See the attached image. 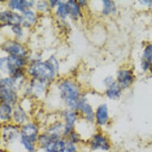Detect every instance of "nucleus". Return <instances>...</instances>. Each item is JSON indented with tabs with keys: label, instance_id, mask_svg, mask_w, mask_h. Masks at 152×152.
<instances>
[{
	"label": "nucleus",
	"instance_id": "obj_9",
	"mask_svg": "<svg viewBox=\"0 0 152 152\" xmlns=\"http://www.w3.org/2000/svg\"><path fill=\"white\" fill-rule=\"evenodd\" d=\"M96 119L97 123L100 125H104L107 122L108 109L106 104H102L99 107L96 113Z\"/></svg>",
	"mask_w": 152,
	"mask_h": 152
},
{
	"label": "nucleus",
	"instance_id": "obj_26",
	"mask_svg": "<svg viewBox=\"0 0 152 152\" xmlns=\"http://www.w3.org/2000/svg\"><path fill=\"white\" fill-rule=\"evenodd\" d=\"M78 2H79V3H80L81 5H83V6L85 5L86 3V1H79Z\"/></svg>",
	"mask_w": 152,
	"mask_h": 152
},
{
	"label": "nucleus",
	"instance_id": "obj_7",
	"mask_svg": "<svg viewBox=\"0 0 152 152\" xmlns=\"http://www.w3.org/2000/svg\"><path fill=\"white\" fill-rule=\"evenodd\" d=\"M118 81L119 85L123 88L128 87L133 81L132 74L128 70H122L119 72L118 75Z\"/></svg>",
	"mask_w": 152,
	"mask_h": 152
},
{
	"label": "nucleus",
	"instance_id": "obj_4",
	"mask_svg": "<svg viewBox=\"0 0 152 152\" xmlns=\"http://www.w3.org/2000/svg\"><path fill=\"white\" fill-rule=\"evenodd\" d=\"M3 49L12 56L22 57L26 54L25 48L19 44L14 41H9L3 45Z\"/></svg>",
	"mask_w": 152,
	"mask_h": 152
},
{
	"label": "nucleus",
	"instance_id": "obj_10",
	"mask_svg": "<svg viewBox=\"0 0 152 152\" xmlns=\"http://www.w3.org/2000/svg\"><path fill=\"white\" fill-rule=\"evenodd\" d=\"M152 62V44L148 45L145 48L143 54L142 67L144 70H147Z\"/></svg>",
	"mask_w": 152,
	"mask_h": 152
},
{
	"label": "nucleus",
	"instance_id": "obj_3",
	"mask_svg": "<svg viewBox=\"0 0 152 152\" xmlns=\"http://www.w3.org/2000/svg\"><path fill=\"white\" fill-rule=\"evenodd\" d=\"M13 82L10 79L6 78L1 81V99L3 101L9 103H14L17 99L16 94L13 90Z\"/></svg>",
	"mask_w": 152,
	"mask_h": 152
},
{
	"label": "nucleus",
	"instance_id": "obj_12",
	"mask_svg": "<svg viewBox=\"0 0 152 152\" xmlns=\"http://www.w3.org/2000/svg\"><path fill=\"white\" fill-rule=\"evenodd\" d=\"M32 1H20V0H13L9 2V6L12 9H17L25 12L26 7H29L32 5Z\"/></svg>",
	"mask_w": 152,
	"mask_h": 152
},
{
	"label": "nucleus",
	"instance_id": "obj_22",
	"mask_svg": "<svg viewBox=\"0 0 152 152\" xmlns=\"http://www.w3.org/2000/svg\"><path fill=\"white\" fill-rule=\"evenodd\" d=\"M32 141H31V140H29L25 137L22 135V142L23 144V145L25 146V148L29 151H33L34 149V145L32 143Z\"/></svg>",
	"mask_w": 152,
	"mask_h": 152
},
{
	"label": "nucleus",
	"instance_id": "obj_15",
	"mask_svg": "<svg viewBox=\"0 0 152 152\" xmlns=\"http://www.w3.org/2000/svg\"><path fill=\"white\" fill-rule=\"evenodd\" d=\"M79 107L81 111L86 115L87 119L90 121H93L94 119V113L90 105L86 103L84 101H82L80 103Z\"/></svg>",
	"mask_w": 152,
	"mask_h": 152
},
{
	"label": "nucleus",
	"instance_id": "obj_11",
	"mask_svg": "<svg viewBox=\"0 0 152 152\" xmlns=\"http://www.w3.org/2000/svg\"><path fill=\"white\" fill-rule=\"evenodd\" d=\"M66 147V144L63 141L58 140L52 141L45 147L47 152H62Z\"/></svg>",
	"mask_w": 152,
	"mask_h": 152
},
{
	"label": "nucleus",
	"instance_id": "obj_23",
	"mask_svg": "<svg viewBox=\"0 0 152 152\" xmlns=\"http://www.w3.org/2000/svg\"><path fill=\"white\" fill-rule=\"evenodd\" d=\"M104 3V10H103V14L108 15L110 13L111 11L113 10V3L110 1H103Z\"/></svg>",
	"mask_w": 152,
	"mask_h": 152
},
{
	"label": "nucleus",
	"instance_id": "obj_8",
	"mask_svg": "<svg viewBox=\"0 0 152 152\" xmlns=\"http://www.w3.org/2000/svg\"><path fill=\"white\" fill-rule=\"evenodd\" d=\"M38 129L35 125L32 124H29L23 126L22 129V135L31 140L35 141L37 138Z\"/></svg>",
	"mask_w": 152,
	"mask_h": 152
},
{
	"label": "nucleus",
	"instance_id": "obj_6",
	"mask_svg": "<svg viewBox=\"0 0 152 152\" xmlns=\"http://www.w3.org/2000/svg\"><path fill=\"white\" fill-rule=\"evenodd\" d=\"M91 146L93 150L101 149L103 150H107L110 148L107 140L101 134H97L94 136L91 141Z\"/></svg>",
	"mask_w": 152,
	"mask_h": 152
},
{
	"label": "nucleus",
	"instance_id": "obj_18",
	"mask_svg": "<svg viewBox=\"0 0 152 152\" xmlns=\"http://www.w3.org/2000/svg\"><path fill=\"white\" fill-rule=\"evenodd\" d=\"M69 9V12L71 13L72 15L73 16H77L80 13V7L78 4H77V1H73V0H70L69 1L67 4Z\"/></svg>",
	"mask_w": 152,
	"mask_h": 152
},
{
	"label": "nucleus",
	"instance_id": "obj_1",
	"mask_svg": "<svg viewBox=\"0 0 152 152\" xmlns=\"http://www.w3.org/2000/svg\"><path fill=\"white\" fill-rule=\"evenodd\" d=\"M61 96L66 103L72 109L79 107V90L74 83L66 81L63 82L60 87Z\"/></svg>",
	"mask_w": 152,
	"mask_h": 152
},
{
	"label": "nucleus",
	"instance_id": "obj_14",
	"mask_svg": "<svg viewBox=\"0 0 152 152\" xmlns=\"http://www.w3.org/2000/svg\"><path fill=\"white\" fill-rule=\"evenodd\" d=\"M109 87L107 90V96L112 99H116L119 97L121 94L120 86L115 83L109 86Z\"/></svg>",
	"mask_w": 152,
	"mask_h": 152
},
{
	"label": "nucleus",
	"instance_id": "obj_5",
	"mask_svg": "<svg viewBox=\"0 0 152 152\" xmlns=\"http://www.w3.org/2000/svg\"><path fill=\"white\" fill-rule=\"evenodd\" d=\"M1 20L9 25H18L22 20V18L17 13L6 11L1 13Z\"/></svg>",
	"mask_w": 152,
	"mask_h": 152
},
{
	"label": "nucleus",
	"instance_id": "obj_2",
	"mask_svg": "<svg viewBox=\"0 0 152 152\" xmlns=\"http://www.w3.org/2000/svg\"><path fill=\"white\" fill-rule=\"evenodd\" d=\"M31 74L39 80L45 81L51 79L54 75L52 66L45 63H37L30 69Z\"/></svg>",
	"mask_w": 152,
	"mask_h": 152
},
{
	"label": "nucleus",
	"instance_id": "obj_13",
	"mask_svg": "<svg viewBox=\"0 0 152 152\" xmlns=\"http://www.w3.org/2000/svg\"><path fill=\"white\" fill-rule=\"evenodd\" d=\"M17 129L12 126L5 127L3 130V138L5 141L9 142L14 140L18 135Z\"/></svg>",
	"mask_w": 152,
	"mask_h": 152
},
{
	"label": "nucleus",
	"instance_id": "obj_17",
	"mask_svg": "<svg viewBox=\"0 0 152 152\" xmlns=\"http://www.w3.org/2000/svg\"><path fill=\"white\" fill-rule=\"evenodd\" d=\"M12 109L10 106L7 103H3L1 106L0 109V116H1V120H7L9 119L11 115Z\"/></svg>",
	"mask_w": 152,
	"mask_h": 152
},
{
	"label": "nucleus",
	"instance_id": "obj_16",
	"mask_svg": "<svg viewBox=\"0 0 152 152\" xmlns=\"http://www.w3.org/2000/svg\"><path fill=\"white\" fill-rule=\"evenodd\" d=\"M76 121V116L72 112H67L66 114V122L65 133L69 132L72 128L73 124Z\"/></svg>",
	"mask_w": 152,
	"mask_h": 152
},
{
	"label": "nucleus",
	"instance_id": "obj_27",
	"mask_svg": "<svg viewBox=\"0 0 152 152\" xmlns=\"http://www.w3.org/2000/svg\"><path fill=\"white\" fill-rule=\"evenodd\" d=\"M29 152H34V151H29Z\"/></svg>",
	"mask_w": 152,
	"mask_h": 152
},
{
	"label": "nucleus",
	"instance_id": "obj_24",
	"mask_svg": "<svg viewBox=\"0 0 152 152\" xmlns=\"http://www.w3.org/2000/svg\"><path fill=\"white\" fill-rule=\"evenodd\" d=\"M13 32L16 34L18 35H22V29L20 28L19 25H15L13 26L12 28Z\"/></svg>",
	"mask_w": 152,
	"mask_h": 152
},
{
	"label": "nucleus",
	"instance_id": "obj_19",
	"mask_svg": "<svg viewBox=\"0 0 152 152\" xmlns=\"http://www.w3.org/2000/svg\"><path fill=\"white\" fill-rule=\"evenodd\" d=\"M69 9L67 4L64 3H59L57 14L61 18H65L69 13Z\"/></svg>",
	"mask_w": 152,
	"mask_h": 152
},
{
	"label": "nucleus",
	"instance_id": "obj_25",
	"mask_svg": "<svg viewBox=\"0 0 152 152\" xmlns=\"http://www.w3.org/2000/svg\"><path fill=\"white\" fill-rule=\"evenodd\" d=\"M57 2H58L57 1H50V3H51V4L53 6H55Z\"/></svg>",
	"mask_w": 152,
	"mask_h": 152
},
{
	"label": "nucleus",
	"instance_id": "obj_21",
	"mask_svg": "<svg viewBox=\"0 0 152 152\" xmlns=\"http://www.w3.org/2000/svg\"><path fill=\"white\" fill-rule=\"evenodd\" d=\"M15 119L16 122L21 124L25 119V114L21 109H18L14 113Z\"/></svg>",
	"mask_w": 152,
	"mask_h": 152
},
{
	"label": "nucleus",
	"instance_id": "obj_20",
	"mask_svg": "<svg viewBox=\"0 0 152 152\" xmlns=\"http://www.w3.org/2000/svg\"><path fill=\"white\" fill-rule=\"evenodd\" d=\"M24 26H29L33 23L35 20V17L33 12L31 11H27L24 12Z\"/></svg>",
	"mask_w": 152,
	"mask_h": 152
}]
</instances>
